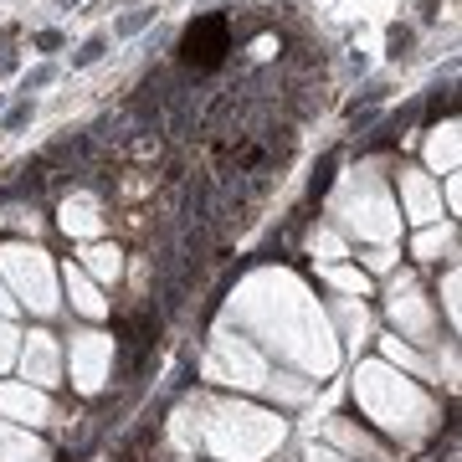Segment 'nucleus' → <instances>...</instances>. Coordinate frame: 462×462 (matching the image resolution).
Instances as JSON below:
<instances>
[{
  "label": "nucleus",
  "instance_id": "1",
  "mask_svg": "<svg viewBox=\"0 0 462 462\" xmlns=\"http://www.w3.org/2000/svg\"><path fill=\"white\" fill-rule=\"evenodd\" d=\"M180 51H185V62H195V67H216V62L231 51V31H226V21H221V16L195 21L190 31H185Z\"/></svg>",
  "mask_w": 462,
  "mask_h": 462
}]
</instances>
